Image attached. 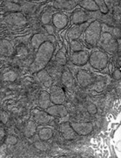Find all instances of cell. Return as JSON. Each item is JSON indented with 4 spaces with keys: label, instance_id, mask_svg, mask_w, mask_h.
Here are the masks:
<instances>
[{
    "label": "cell",
    "instance_id": "cell-27",
    "mask_svg": "<svg viewBox=\"0 0 121 158\" xmlns=\"http://www.w3.org/2000/svg\"><path fill=\"white\" fill-rule=\"evenodd\" d=\"M56 59V62L57 63L59 64V65H66V54H65V52L63 50H60L57 55H56L55 56Z\"/></svg>",
    "mask_w": 121,
    "mask_h": 158
},
{
    "label": "cell",
    "instance_id": "cell-28",
    "mask_svg": "<svg viewBox=\"0 0 121 158\" xmlns=\"http://www.w3.org/2000/svg\"><path fill=\"white\" fill-rule=\"evenodd\" d=\"M52 16H53V14L51 13V11H45L42 14V17H41V21L42 23L44 24V26L45 25H48L51 22V20H52Z\"/></svg>",
    "mask_w": 121,
    "mask_h": 158
},
{
    "label": "cell",
    "instance_id": "cell-33",
    "mask_svg": "<svg viewBox=\"0 0 121 158\" xmlns=\"http://www.w3.org/2000/svg\"><path fill=\"white\" fill-rule=\"evenodd\" d=\"M87 112H88L91 115H95L97 112H98V109L97 106L94 105L93 103H90L88 106H87Z\"/></svg>",
    "mask_w": 121,
    "mask_h": 158
},
{
    "label": "cell",
    "instance_id": "cell-12",
    "mask_svg": "<svg viewBox=\"0 0 121 158\" xmlns=\"http://www.w3.org/2000/svg\"><path fill=\"white\" fill-rule=\"evenodd\" d=\"M77 80L78 85L82 87H87L93 82V76L85 70H79L77 74Z\"/></svg>",
    "mask_w": 121,
    "mask_h": 158
},
{
    "label": "cell",
    "instance_id": "cell-34",
    "mask_svg": "<svg viewBox=\"0 0 121 158\" xmlns=\"http://www.w3.org/2000/svg\"><path fill=\"white\" fill-rule=\"evenodd\" d=\"M6 142L9 145H15L17 142V138L14 135H9L6 138Z\"/></svg>",
    "mask_w": 121,
    "mask_h": 158
},
{
    "label": "cell",
    "instance_id": "cell-11",
    "mask_svg": "<svg viewBox=\"0 0 121 158\" xmlns=\"http://www.w3.org/2000/svg\"><path fill=\"white\" fill-rule=\"evenodd\" d=\"M59 130L62 136L64 137V139L66 141H71L76 138L77 134L75 133V131L72 129V127H71L70 122H65L62 123L59 126Z\"/></svg>",
    "mask_w": 121,
    "mask_h": 158
},
{
    "label": "cell",
    "instance_id": "cell-23",
    "mask_svg": "<svg viewBox=\"0 0 121 158\" xmlns=\"http://www.w3.org/2000/svg\"><path fill=\"white\" fill-rule=\"evenodd\" d=\"M101 27H102V30L111 34L117 40L120 38V30H119V27H109V26H106V25H101Z\"/></svg>",
    "mask_w": 121,
    "mask_h": 158
},
{
    "label": "cell",
    "instance_id": "cell-20",
    "mask_svg": "<svg viewBox=\"0 0 121 158\" xmlns=\"http://www.w3.org/2000/svg\"><path fill=\"white\" fill-rule=\"evenodd\" d=\"M34 118L37 122L41 124L49 123L51 120H52V116H51L49 113L46 112H36L34 113Z\"/></svg>",
    "mask_w": 121,
    "mask_h": 158
},
{
    "label": "cell",
    "instance_id": "cell-5",
    "mask_svg": "<svg viewBox=\"0 0 121 158\" xmlns=\"http://www.w3.org/2000/svg\"><path fill=\"white\" fill-rule=\"evenodd\" d=\"M49 94L51 102L54 105H62L66 102V92L59 86H57V85L51 86V92Z\"/></svg>",
    "mask_w": 121,
    "mask_h": 158
},
{
    "label": "cell",
    "instance_id": "cell-32",
    "mask_svg": "<svg viewBox=\"0 0 121 158\" xmlns=\"http://www.w3.org/2000/svg\"><path fill=\"white\" fill-rule=\"evenodd\" d=\"M4 79L6 80V81H14L15 79H16L17 76L15 72H13V71H8V72H6V73L4 74Z\"/></svg>",
    "mask_w": 121,
    "mask_h": 158
},
{
    "label": "cell",
    "instance_id": "cell-17",
    "mask_svg": "<svg viewBox=\"0 0 121 158\" xmlns=\"http://www.w3.org/2000/svg\"><path fill=\"white\" fill-rule=\"evenodd\" d=\"M61 82L62 84L66 86V88L68 89H72L74 87L75 85V81H74V77L72 76V74L71 73L70 70L66 69L64 70L62 74H61Z\"/></svg>",
    "mask_w": 121,
    "mask_h": 158
},
{
    "label": "cell",
    "instance_id": "cell-1",
    "mask_svg": "<svg viewBox=\"0 0 121 158\" xmlns=\"http://www.w3.org/2000/svg\"><path fill=\"white\" fill-rule=\"evenodd\" d=\"M54 45L51 41H45L39 46L37 49V54L34 61L31 65V71L38 72L39 70L44 69V67L48 64L51 60V57L54 53Z\"/></svg>",
    "mask_w": 121,
    "mask_h": 158
},
{
    "label": "cell",
    "instance_id": "cell-9",
    "mask_svg": "<svg viewBox=\"0 0 121 158\" xmlns=\"http://www.w3.org/2000/svg\"><path fill=\"white\" fill-rule=\"evenodd\" d=\"M46 113H49L52 117H59V118H64L68 115V111L65 106L62 105H54L50 106L46 109Z\"/></svg>",
    "mask_w": 121,
    "mask_h": 158
},
{
    "label": "cell",
    "instance_id": "cell-4",
    "mask_svg": "<svg viewBox=\"0 0 121 158\" xmlns=\"http://www.w3.org/2000/svg\"><path fill=\"white\" fill-rule=\"evenodd\" d=\"M88 62L95 69H104L108 65V56L105 52L100 50L93 51L89 56Z\"/></svg>",
    "mask_w": 121,
    "mask_h": 158
},
{
    "label": "cell",
    "instance_id": "cell-36",
    "mask_svg": "<svg viewBox=\"0 0 121 158\" xmlns=\"http://www.w3.org/2000/svg\"><path fill=\"white\" fill-rule=\"evenodd\" d=\"M7 119H8V117L6 115V113H4L3 112L0 111V120L4 123H6L7 122Z\"/></svg>",
    "mask_w": 121,
    "mask_h": 158
},
{
    "label": "cell",
    "instance_id": "cell-21",
    "mask_svg": "<svg viewBox=\"0 0 121 158\" xmlns=\"http://www.w3.org/2000/svg\"><path fill=\"white\" fill-rule=\"evenodd\" d=\"M78 5L85 10L89 11H98L99 8L95 4L93 0H82L78 3Z\"/></svg>",
    "mask_w": 121,
    "mask_h": 158
},
{
    "label": "cell",
    "instance_id": "cell-38",
    "mask_svg": "<svg viewBox=\"0 0 121 158\" xmlns=\"http://www.w3.org/2000/svg\"><path fill=\"white\" fill-rule=\"evenodd\" d=\"M5 134H6V132H5V130L3 129V128H1L0 127V140L5 136Z\"/></svg>",
    "mask_w": 121,
    "mask_h": 158
},
{
    "label": "cell",
    "instance_id": "cell-2",
    "mask_svg": "<svg viewBox=\"0 0 121 158\" xmlns=\"http://www.w3.org/2000/svg\"><path fill=\"white\" fill-rule=\"evenodd\" d=\"M102 33L101 23L98 20H94L85 28V40L86 43L92 47L97 46L99 42L100 35Z\"/></svg>",
    "mask_w": 121,
    "mask_h": 158
},
{
    "label": "cell",
    "instance_id": "cell-30",
    "mask_svg": "<svg viewBox=\"0 0 121 158\" xmlns=\"http://www.w3.org/2000/svg\"><path fill=\"white\" fill-rule=\"evenodd\" d=\"M95 2V4L97 5L98 8H99V11L101 12V13H107L108 12V8H107V6L105 3L104 0H93Z\"/></svg>",
    "mask_w": 121,
    "mask_h": 158
},
{
    "label": "cell",
    "instance_id": "cell-15",
    "mask_svg": "<svg viewBox=\"0 0 121 158\" xmlns=\"http://www.w3.org/2000/svg\"><path fill=\"white\" fill-rule=\"evenodd\" d=\"M52 23L56 28L63 29L68 24V17L63 13H55L52 16Z\"/></svg>",
    "mask_w": 121,
    "mask_h": 158
},
{
    "label": "cell",
    "instance_id": "cell-31",
    "mask_svg": "<svg viewBox=\"0 0 121 158\" xmlns=\"http://www.w3.org/2000/svg\"><path fill=\"white\" fill-rule=\"evenodd\" d=\"M35 147L37 148L39 150H42V151H44V150H47L48 148H49V144L46 142V141H38V142H35Z\"/></svg>",
    "mask_w": 121,
    "mask_h": 158
},
{
    "label": "cell",
    "instance_id": "cell-10",
    "mask_svg": "<svg viewBox=\"0 0 121 158\" xmlns=\"http://www.w3.org/2000/svg\"><path fill=\"white\" fill-rule=\"evenodd\" d=\"M55 38L52 36V35H45V34H38L33 35L32 38L31 40V43H32V46L33 47V48L35 49H38L39 47L42 43H44L45 41H51L52 43L55 42Z\"/></svg>",
    "mask_w": 121,
    "mask_h": 158
},
{
    "label": "cell",
    "instance_id": "cell-3",
    "mask_svg": "<svg viewBox=\"0 0 121 158\" xmlns=\"http://www.w3.org/2000/svg\"><path fill=\"white\" fill-rule=\"evenodd\" d=\"M98 44L103 50L110 54L115 53L119 48L117 39L107 32L101 33Z\"/></svg>",
    "mask_w": 121,
    "mask_h": 158
},
{
    "label": "cell",
    "instance_id": "cell-26",
    "mask_svg": "<svg viewBox=\"0 0 121 158\" xmlns=\"http://www.w3.org/2000/svg\"><path fill=\"white\" fill-rule=\"evenodd\" d=\"M35 132H36V125L34 124L32 121L29 122L25 128V135L27 137H31L34 135Z\"/></svg>",
    "mask_w": 121,
    "mask_h": 158
},
{
    "label": "cell",
    "instance_id": "cell-7",
    "mask_svg": "<svg viewBox=\"0 0 121 158\" xmlns=\"http://www.w3.org/2000/svg\"><path fill=\"white\" fill-rule=\"evenodd\" d=\"M5 21L7 24H10L11 26H16V27H22L27 23L26 18L24 16L21 12H13L11 14H8L5 18Z\"/></svg>",
    "mask_w": 121,
    "mask_h": 158
},
{
    "label": "cell",
    "instance_id": "cell-6",
    "mask_svg": "<svg viewBox=\"0 0 121 158\" xmlns=\"http://www.w3.org/2000/svg\"><path fill=\"white\" fill-rule=\"evenodd\" d=\"M70 124L78 135H88L93 131V124L92 122H71Z\"/></svg>",
    "mask_w": 121,
    "mask_h": 158
},
{
    "label": "cell",
    "instance_id": "cell-24",
    "mask_svg": "<svg viewBox=\"0 0 121 158\" xmlns=\"http://www.w3.org/2000/svg\"><path fill=\"white\" fill-rule=\"evenodd\" d=\"M12 52V46L7 40L0 41V53L4 55H9Z\"/></svg>",
    "mask_w": 121,
    "mask_h": 158
},
{
    "label": "cell",
    "instance_id": "cell-18",
    "mask_svg": "<svg viewBox=\"0 0 121 158\" xmlns=\"http://www.w3.org/2000/svg\"><path fill=\"white\" fill-rule=\"evenodd\" d=\"M37 77L39 82L46 87H50L52 84V77L50 75L49 72L45 69H41L37 72Z\"/></svg>",
    "mask_w": 121,
    "mask_h": 158
},
{
    "label": "cell",
    "instance_id": "cell-37",
    "mask_svg": "<svg viewBox=\"0 0 121 158\" xmlns=\"http://www.w3.org/2000/svg\"><path fill=\"white\" fill-rule=\"evenodd\" d=\"M113 78L116 80H119L121 78V72L119 69H116L113 72Z\"/></svg>",
    "mask_w": 121,
    "mask_h": 158
},
{
    "label": "cell",
    "instance_id": "cell-29",
    "mask_svg": "<svg viewBox=\"0 0 121 158\" xmlns=\"http://www.w3.org/2000/svg\"><path fill=\"white\" fill-rule=\"evenodd\" d=\"M70 48L72 52L84 50V46L79 41H78L77 40H72L71 41V44H70Z\"/></svg>",
    "mask_w": 121,
    "mask_h": 158
},
{
    "label": "cell",
    "instance_id": "cell-19",
    "mask_svg": "<svg viewBox=\"0 0 121 158\" xmlns=\"http://www.w3.org/2000/svg\"><path fill=\"white\" fill-rule=\"evenodd\" d=\"M51 102L50 98V94L47 91H42L39 97V107L46 110L51 106Z\"/></svg>",
    "mask_w": 121,
    "mask_h": 158
},
{
    "label": "cell",
    "instance_id": "cell-14",
    "mask_svg": "<svg viewBox=\"0 0 121 158\" xmlns=\"http://www.w3.org/2000/svg\"><path fill=\"white\" fill-rule=\"evenodd\" d=\"M87 27V24L85 23H83V24H79V25H75L73 27L69 30L68 32V37L69 39L72 40H78L81 34H83V32L85 30V28Z\"/></svg>",
    "mask_w": 121,
    "mask_h": 158
},
{
    "label": "cell",
    "instance_id": "cell-16",
    "mask_svg": "<svg viewBox=\"0 0 121 158\" xmlns=\"http://www.w3.org/2000/svg\"><path fill=\"white\" fill-rule=\"evenodd\" d=\"M77 2L75 0H54L52 6L57 9L62 10H72L77 6Z\"/></svg>",
    "mask_w": 121,
    "mask_h": 158
},
{
    "label": "cell",
    "instance_id": "cell-35",
    "mask_svg": "<svg viewBox=\"0 0 121 158\" xmlns=\"http://www.w3.org/2000/svg\"><path fill=\"white\" fill-rule=\"evenodd\" d=\"M45 30H46V32L48 33V34L50 35H53L54 33H55V27L54 26H52V25H45Z\"/></svg>",
    "mask_w": 121,
    "mask_h": 158
},
{
    "label": "cell",
    "instance_id": "cell-13",
    "mask_svg": "<svg viewBox=\"0 0 121 158\" xmlns=\"http://www.w3.org/2000/svg\"><path fill=\"white\" fill-rule=\"evenodd\" d=\"M92 17L91 13H86L83 11H74L71 16V21L74 25H79L88 21Z\"/></svg>",
    "mask_w": 121,
    "mask_h": 158
},
{
    "label": "cell",
    "instance_id": "cell-8",
    "mask_svg": "<svg viewBox=\"0 0 121 158\" xmlns=\"http://www.w3.org/2000/svg\"><path fill=\"white\" fill-rule=\"evenodd\" d=\"M89 54L87 51L81 50L78 52H72L71 56V61L77 66H83L88 62Z\"/></svg>",
    "mask_w": 121,
    "mask_h": 158
},
{
    "label": "cell",
    "instance_id": "cell-22",
    "mask_svg": "<svg viewBox=\"0 0 121 158\" xmlns=\"http://www.w3.org/2000/svg\"><path fill=\"white\" fill-rule=\"evenodd\" d=\"M52 136H53V131L51 128L44 127V128L39 130V137L42 141H48L50 139H51Z\"/></svg>",
    "mask_w": 121,
    "mask_h": 158
},
{
    "label": "cell",
    "instance_id": "cell-25",
    "mask_svg": "<svg viewBox=\"0 0 121 158\" xmlns=\"http://www.w3.org/2000/svg\"><path fill=\"white\" fill-rule=\"evenodd\" d=\"M5 7L8 11H14V12H18L22 10V7L19 5H17L16 3H13V2H10V1H7L5 3Z\"/></svg>",
    "mask_w": 121,
    "mask_h": 158
}]
</instances>
